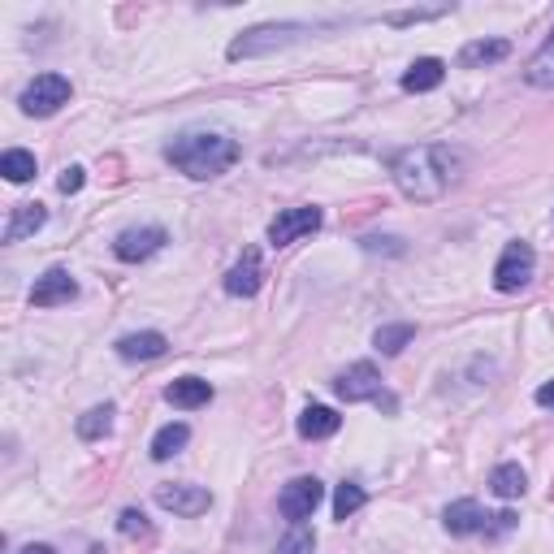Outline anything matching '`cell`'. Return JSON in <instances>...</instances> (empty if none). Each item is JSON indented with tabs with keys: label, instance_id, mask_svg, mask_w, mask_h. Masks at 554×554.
<instances>
[{
	"label": "cell",
	"instance_id": "obj_1",
	"mask_svg": "<svg viewBox=\"0 0 554 554\" xmlns=\"http://www.w3.org/2000/svg\"><path fill=\"white\" fill-rule=\"evenodd\" d=\"M169 165L182 169L187 178L195 182H208V178H221L226 169L239 161V143L230 135H221V130H182V135L165 148Z\"/></svg>",
	"mask_w": 554,
	"mask_h": 554
},
{
	"label": "cell",
	"instance_id": "obj_2",
	"mask_svg": "<svg viewBox=\"0 0 554 554\" xmlns=\"http://www.w3.org/2000/svg\"><path fill=\"white\" fill-rule=\"evenodd\" d=\"M390 174H394V187H399L407 200L433 204V200H442V195H446V187H451V152L429 148V143H420V148H403L399 156H394Z\"/></svg>",
	"mask_w": 554,
	"mask_h": 554
},
{
	"label": "cell",
	"instance_id": "obj_3",
	"mask_svg": "<svg viewBox=\"0 0 554 554\" xmlns=\"http://www.w3.org/2000/svg\"><path fill=\"white\" fill-rule=\"evenodd\" d=\"M303 35H308V26H303V22H269V26H252V31H243V35L230 44V61L265 57V52L295 44V39H303Z\"/></svg>",
	"mask_w": 554,
	"mask_h": 554
},
{
	"label": "cell",
	"instance_id": "obj_4",
	"mask_svg": "<svg viewBox=\"0 0 554 554\" xmlns=\"http://www.w3.org/2000/svg\"><path fill=\"white\" fill-rule=\"evenodd\" d=\"M533 269H537V252L524 239L507 243L503 256H498V269H494V286L503 290V295H516L533 282Z\"/></svg>",
	"mask_w": 554,
	"mask_h": 554
},
{
	"label": "cell",
	"instance_id": "obj_5",
	"mask_svg": "<svg viewBox=\"0 0 554 554\" xmlns=\"http://www.w3.org/2000/svg\"><path fill=\"white\" fill-rule=\"evenodd\" d=\"M22 113L26 117H52L61 104H70V78L65 74H39L31 87L22 91Z\"/></svg>",
	"mask_w": 554,
	"mask_h": 554
},
{
	"label": "cell",
	"instance_id": "obj_6",
	"mask_svg": "<svg viewBox=\"0 0 554 554\" xmlns=\"http://www.w3.org/2000/svg\"><path fill=\"white\" fill-rule=\"evenodd\" d=\"M316 230H321V208H312V204L286 208V213H277L269 221V243L273 247H290V243H299L303 234H316Z\"/></svg>",
	"mask_w": 554,
	"mask_h": 554
},
{
	"label": "cell",
	"instance_id": "obj_7",
	"mask_svg": "<svg viewBox=\"0 0 554 554\" xmlns=\"http://www.w3.org/2000/svg\"><path fill=\"white\" fill-rule=\"evenodd\" d=\"M321 498H325V485L321 481H316V477H295L282 490V498H277V511H282L290 524H303L316 507H321Z\"/></svg>",
	"mask_w": 554,
	"mask_h": 554
},
{
	"label": "cell",
	"instance_id": "obj_8",
	"mask_svg": "<svg viewBox=\"0 0 554 554\" xmlns=\"http://www.w3.org/2000/svg\"><path fill=\"white\" fill-rule=\"evenodd\" d=\"M165 247V230L161 226H139V230H122L113 239V256L126 260V265H139V260L156 256Z\"/></svg>",
	"mask_w": 554,
	"mask_h": 554
},
{
	"label": "cell",
	"instance_id": "obj_9",
	"mask_svg": "<svg viewBox=\"0 0 554 554\" xmlns=\"http://www.w3.org/2000/svg\"><path fill=\"white\" fill-rule=\"evenodd\" d=\"M334 390H338V399H342V403L381 399V373H377V368L368 364V360H360V364H351L347 373H338Z\"/></svg>",
	"mask_w": 554,
	"mask_h": 554
},
{
	"label": "cell",
	"instance_id": "obj_10",
	"mask_svg": "<svg viewBox=\"0 0 554 554\" xmlns=\"http://www.w3.org/2000/svg\"><path fill=\"white\" fill-rule=\"evenodd\" d=\"M156 507L191 520V516H204V511L213 507V494H208L204 485H161V490H156Z\"/></svg>",
	"mask_w": 554,
	"mask_h": 554
},
{
	"label": "cell",
	"instance_id": "obj_11",
	"mask_svg": "<svg viewBox=\"0 0 554 554\" xmlns=\"http://www.w3.org/2000/svg\"><path fill=\"white\" fill-rule=\"evenodd\" d=\"M260 282H265V265H260V252H256V247H247V252L239 256V265L226 273V295H234V299H252L256 290H260Z\"/></svg>",
	"mask_w": 554,
	"mask_h": 554
},
{
	"label": "cell",
	"instance_id": "obj_12",
	"mask_svg": "<svg viewBox=\"0 0 554 554\" xmlns=\"http://www.w3.org/2000/svg\"><path fill=\"white\" fill-rule=\"evenodd\" d=\"M78 295V282L65 269H48L44 277L35 282V290H31V303L35 308H57V303H70Z\"/></svg>",
	"mask_w": 554,
	"mask_h": 554
},
{
	"label": "cell",
	"instance_id": "obj_13",
	"mask_svg": "<svg viewBox=\"0 0 554 554\" xmlns=\"http://www.w3.org/2000/svg\"><path fill=\"white\" fill-rule=\"evenodd\" d=\"M490 520H494V516H485L481 503H472V498H459V503H451V507H446V516H442L446 533H455V537L485 533V529H490Z\"/></svg>",
	"mask_w": 554,
	"mask_h": 554
},
{
	"label": "cell",
	"instance_id": "obj_14",
	"mask_svg": "<svg viewBox=\"0 0 554 554\" xmlns=\"http://www.w3.org/2000/svg\"><path fill=\"white\" fill-rule=\"evenodd\" d=\"M169 351V338L165 334H156V329H143V334H126V338H117V355L122 360H161V355Z\"/></svg>",
	"mask_w": 554,
	"mask_h": 554
},
{
	"label": "cell",
	"instance_id": "obj_15",
	"mask_svg": "<svg viewBox=\"0 0 554 554\" xmlns=\"http://www.w3.org/2000/svg\"><path fill=\"white\" fill-rule=\"evenodd\" d=\"M342 425V416L334 412V407H325V403H312V407H303V416H299V438H308V442H321V438H334Z\"/></svg>",
	"mask_w": 554,
	"mask_h": 554
},
{
	"label": "cell",
	"instance_id": "obj_16",
	"mask_svg": "<svg viewBox=\"0 0 554 554\" xmlns=\"http://www.w3.org/2000/svg\"><path fill=\"white\" fill-rule=\"evenodd\" d=\"M44 221H48V208L44 204H18L9 213V221H5V243L31 239L35 230H44Z\"/></svg>",
	"mask_w": 554,
	"mask_h": 554
},
{
	"label": "cell",
	"instance_id": "obj_17",
	"mask_svg": "<svg viewBox=\"0 0 554 554\" xmlns=\"http://www.w3.org/2000/svg\"><path fill=\"white\" fill-rule=\"evenodd\" d=\"M165 399L182 407V412H195V407H208L213 403V386H208L204 377H178L174 386L165 390Z\"/></svg>",
	"mask_w": 554,
	"mask_h": 554
},
{
	"label": "cell",
	"instance_id": "obj_18",
	"mask_svg": "<svg viewBox=\"0 0 554 554\" xmlns=\"http://www.w3.org/2000/svg\"><path fill=\"white\" fill-rule=\"evenodd\" d=\"M442 78H446V65L438 57H420V61L407 65L403 91H433V87H442Z\"/></svg>",
	"mask_w": 554,
	"mask_h": 554
},
{
	"label": "cell",
	"instance_id": "obj_19",
	"mask_svg": "<svg viewBox=\"0 0 554 554\" xmlns=\"http://www.w3.org/2000/svg\"><path fill=\"white\" fill-rule=\"evenodd\" d=\"M507 52H511L507 39H472V44H464V52H459V65H464V70H477V65L503 61Z\"/></svg>",
	"mask_w": 554,
	"mask_h": 554
},
{
	"label": "cell",
	"instance_id": "obj_20",
	"mask_svg": "<svg viewBox=\"0 0 554 554\" xmlns=\"http://www.w3.org/2000/svg\"><path fill=\"white\" fill-rule=\"evenodd\" d=\"M490 490L511 503V498H524V490H529V477H524L520 464H498V468L490 472Z\"/></svg>",
	"mask_w": 554,
	"mask_h": 554
},
{
	"label": "cell",
	"instance_id": "obj_21",
	"mask_svg": "<svg viewBox=\"0 0 554 554\" xmlns=\"http://www.w3.org/2000/svg\"><path fill=\"white\" fill-rule=\"evenodd\" d=\"M187 442H191V429L182 425V420H174V425L156 429V438H152V459H156V464H165V459H174Z\"/></svg>",
	"mask_w": 554,
	"mask_h": 554
},
{
	"label": "cell",
	"instance_id": "obj_22",
	"mask_svg": "<svg viewBox=\"0 0 554 554\" xmlns=\"http://www.w3.org/2000/svg\"><path fill=\"white\" fill-rule=\"evenodd\" d=\"M74 429H78V438H83V442L109 438V429H113V403H100V407H91V412H83Z\"/></svg>",
	"mask_w": 554,
	"mask_h": 554
},
{
	"label": "cell",
	"instance_id": "obj_23",
	"mask_svg": "<svg viewBox=\"0 0 554 554\" xmlns=\"http://www.w3.org/2000/svg\"><path fill=\"white\" fill-rule=\"evenodd\" d=\"M412 338H416V325H381L377 334H373V347L381 355H399Z\"/></svg>",
	"mask_w": 554,
	"mask_h": 554
},
{
	"label": "cell",
	"instance_id": "obj_24",
	"mask_svg": "<svg viewBox=\"0 0 554 554\" xmlns=\"http://www.w3.org/2000/svg\"><path fill=\"white\" fill-rule=\"evenodd\" d=\"M0 174H5L9 182H31L35 178V156L22 152V148H9L5 156H0Z\"/></svg>",
	"mask_w": 554,
	"mask_h": 554
},
{
	"label": "cell",
	"instance_id": "obj_25",
	"mask_svg": "<svg viewBox=\"0 0 554 554\" xmlns=\"http://www.w3.org/2000/svg\"><path fill=\"white\" fill-rule=\"evenodd\" d=\"M364 503H368V494L360 490V485H355V481H342L338 494H334V520H351Z\"/></svg>",
	"mask_w": 554,
	"mask_h": 554
},
{
	"label": "cell",
	"instance_id": "obj_26",
	"mask_svg": "<svg viewBox=\"0 0 554 554\" xmlns=\"http://www.w3.org/2000/svg\"><path fill=\"white\" fill-rule=\"evenodd\" d=\"M529 83H537V87H554V35L546 39V48L533 57V65H529Z\"/></svg>",
	"mask_w": 554,
	"mask_h": 554
},
{
	"label": "cell",
	"instance_id": "obj_27",
	"mask_svg": "<svg viewBox=\"0 0 554 554\" xmlns=\"http://www.w3.org/2000/svg\"><path fill=\"white\" fill-rule=\"evenodd\" d=\"M312 546H316V533L308 524H295V529L277 542V554H312Z\"/></svg>",
	"mask_w": 554,
	"mask_h": 554
},
{
	"label": "cell",
	"instance_id": "obj_28",
	"mask_svg": "<svg viewBox=\"0 0 554 554\" xmlns=\"http://www.w3.org/2000/svg\"><path fill=\"white\" fill-rule=\"evenodd\" d=\"M117 529H122V537H152V524H148V516L143 511H122V520H117Z\"/></svg>",
	"mask_w": 554,
	"mask_h": 554
},
{
	"label": "cell",
	"instance_id": "obj_29",
	"mask_svg": "<svg viewBox=\"0 0 554 554\" xmlns=\"http://www.w3.org/2000/svg\"><path fill=\"white\" fill-rule=\"evenodd\" d=\"M83 182H87V169L83 165H70L65 174L57 178V187H61V195H78L83 191Z\"/></svg>",
	"mask_w": 554,
	"mask_h": 554
},
{
	"label": "cell",
	"instance_id": "obj_30",
	"mask_svg": "<svg viewBox=\"0 0 554 554\" xmlns=\"http://www.w3.org/2000/svg\"><path fill=\"white\" fill-rule=\"evenodd\" d=\"M537 407H546V412H554V381H546V386L537 390Z\"/></svg>",
	"mask_w": 554,
	"mask_h": 554
},
{
	"label": "cell",
	"instance_id": "obj_31",
	"mask_svg": "<svg viewBox=\"0 0 554 554\" xmlns=\"http://www.w3.org/2000/svg\"><path fill=\"white\" fill-rule=\"evenodd\" d=\"M22 554H57V550H52V546H44V542H39V546H35V542H31V546H26V550H22Z\"/></svg>",
	"mask_w": 554,
	"mask_h": 554
}]
</instances>
